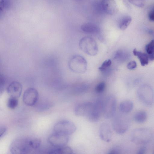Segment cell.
<instances>
[{
	"label": "cell",
	"mask_w": 154,
	"mask_h": 154,
	"mask_svg": "<svg viewBox=\"0 0 154 154\" xmlns=\"http://www.w3.org/2000/svg\"><path fill=\"white\" fill-rule=\"evenodd\" d=\"M106 86L105 82L103 81L100 82L96 85L95 88V91L98 93H102L105 89Z\"/></svg>",
	"instance_id": "obj_23"
},
{
	"label": "cell",
	"mask_w": 154,
	"mask_h": 154,
	"mask_svg": "<svg viewBox=\"0 0 154 154\" xmlns=\"http://www.w3.org/2000/svg\"><path fill=\"white\" fill-rule=\"evenodd\" d=\"M129 2L131 4L139 7H143L145 4V2L143 0H129Z\"/></svg>",
	"instance_id": "obj_27"
},
{
	"label": "cell",
	"mask_w": 154,
	"mask_h": 154,
	"mask_svg": "<svg viewBox=\"0 0 154 154\" xmlns=\"http://www.w3.org/2000/svg\"><path fill=\"white\" fill-rule=\"evenodd\" d=\"M147 117V114L145 111H140L134 114V118L136 122L138 123H142L146 120Z\"/></svg>",
	"instance_id": "obj_18"
},
{
	"label": "cell",
	"mask_w": 154,
	"mask_h": 154,
	"mask_svg": "<svg viewBox=\"0 0 154 154\" xmlns=\"http://www.w3.org/2000/svg\"><path fill=\"white\" fill-rule=\"evenodd\" d=\"M81 28L84 32L89 34L97 33L100 30L98 26L90 23H86L82 24L81 26Z\"/></svg>",
	"instance_id": "obj_15"
},
{
	"label": "cell",
	"mask_w": 154,
	"mask_h": 154,
	"mask_svg": "<svg viewBox=\"0 0 154 154\" xmlns=\"http://www.w3.org/2000/svg\"><path fill=\"white\" fill-rule=\"evenodd\" d=\"M69 140V136L54 132L48 138L50 143L54 147L66 145Z\"/></svg>",
	"instance_id": "obj_9"
},
{
	"label": "cell",
	"mask_w": 154,
	"mask_h": 154,
	"mask_svg": "<svg viewBox=\"0 0 154 154\" xmlns=\"http://www.w3.org/2000/svg\"><path fill=\"white\" fill-rule=\"evenodd\" d=\"M69 69L73 72L78 73L85 72L87 68V63L82 56L75 54L72 56L68 62Z\"/></svg>",
	"instance_id": "obj_2"
},
{
	"label": "cell",
	"mask_w": 154,
	"mask_h": 154,
	"mask_svg": "<svg viewBox=\"0 0 154 154\" xmlns=\"http://www.w3.org/2000/svg\"><path fill=\"white\" fill-rule=\"evenodd\" d=\"M31 140V139L22 137L15 139L10 147L11 154H28L33 149Z\"/></svg>",
	"instance_id": "obj_1"
},
{
	"label": "cell",
	"mask_w": 154,
	"mask_h": 154,
	"mask_svg": "<svg viewBox=\"0 0 154 154\" xmlns=\"http://www.w3.org/2000/svg\"><path fill=\"white\" fill-rule=\"evenodd\" d=\"M22 89V86L19 82L14 81L8 86L7 92L10 97L17 98L21 95Z\"/></svg>",
	"instance_id": "obj_11"
},
{
	"label": "cell",
	"mask_w": 154,
	"mask_h": 154,
	"mask_svg": "<svg viewBox=\"0 0 154 154\" xmlns=\"http://www.w3.org/2000/svg\"><path fill=\"white\" fill-rule=\"evenodd\" d=\"M116 107V100L113 95L107 97L103 101V114L107 119L110 118L115 115Z\"/></svg>",
	"instance_id": "obj_6"
},
{
	"label": "cell",
	"mask_w": 154,
	"mask_h": 154,
	"mask_svg": "<svg viewBox=\"0 0 154 154\" xmlns=\"http://www.w3.org/2000/svg\"><path fill=\"white\" fill-rule=\"evenodd\" d=\"M39 94L35 88H30L24 92L23 96V101L27 106H32L35 105L38 100Z\"/></svg>",
	"instance_id": "obj_7"
},
{
	"label": "cell",
	"mask_w": 154,
	"mask_h": 154,
	"mask_svg": "<svg viewBox=\"0 0 154 154\" xmlns=\"http://www.w3.org/2000/svg\"><path fill=\"white\" fill-rule=\"evenodd\" d=\"M131 20V17L129 16L126 15L123 17L119 23L120 29L122 30H125L130 23Z\"/></svg>",
	"instance_id": "obj_20"
},
{
	"label": "cell",
	"mask_w": 154,
	"mask_h": 154,
	"mask_svg": "<svg viewBox=\"0 0 154 154\" xmlns=\"http://www.w3.org/2000/svg\"><path fill=\"white\" fill-rule=\"evenodd\" d=\"M80 49L85 53L91 56H94L97 53L98 46L95 40L92 37L85 36L79 40Z\"/></svg>",
	"instance_id": "obj_3"
},
{
	"label": "cell",
	"mask_w": 154,
	"mask_h": 154,
	"mask_svg": "<svg viewBox=\"0 0 154 154\" xmlns=\"http://www.w3.org/2000/svg\"><path fill=\"white\" fill-rule=\"evenodd\" d=\"M153 6L150 11L149 14V18L150 20L153 21L154 20V11Z\"/></svg>",
	"instance_id": "obj_29"
},
{
	"label": "cell",
	"mask_w": 154,
	"mask_h": 154,
	"mask_svg": "<svg viewBox=\"0 0 154 154\" xmlns=\"http://www.w3.org/2000/svg\"><path fill=\"white\" fill-rule=\"evenodd\" d=\"M5 2L3 0H0V12L3 11L5 7Z\"/></svg>",
	"instance_id": "obj_31"
},
{
	"label": "cell",
	"mask_w": 154,
	"mask_h": 154,
	"mask_svg": "<svg viewBox=\"0 0 154 154\" xmlns=\"http://www.w3.org/2000/svg\"><path fill=\"white\" fill-rule=\"evenodd\" d=\"M133 53L134 56L138 57L142 66H144L148 64L149 62V58L146 54L138 51L136 48H134L133 50Z\"/></svg>",
	"instance_id": "obj_17"
},
{
	"label": "cell",
	"mask_w": 154,
	"mask_h": 154,
	"mask_svg": "<svg viewBox=\"0 0 154 154\" xmlns=\"http://www.w3.org/2000/svg\"><path fill=\"white\" fill-rule=\"evenodd\" d=\"M18 103L17 98L11 97L7 102V106L11 109H14L17 107Z\"/></svg>",
	"instance_id": "obj_22"
},
{
	"label": "cell",
	"mask_w": 154,
	"mask_h": 154,
	"mask_svg": "<svg viewBox=\"0 0 154 154\" xmlns=\"http://www.w3.org/2000/svg\"><path fill=\"white\" fill-rule=\"evenodd\" d=\"M5 80L4 76L0 73V95L3 93L5 86Z\"/></svg>",
	"instance_id": "obj_26"
},
{
	"label": "cell",
	"mask_w": 154,
	"mask_h": 154,
	"mask_svg": "<svg viewBox=\"0 0 154 154\" xmlns=\"http://www.w3.org/2000/svg\"><path fill=\"white\" fill-rule=\"evenodd\" d=\"M137 66L136 62L135 61H131L128 63L127 67L128 69L132 70L135 69Z\"/></svg>",
	"instance_id": "obj_28"
},
{
	"label": "cell",
	"mask_w": 154,
	"mask_h": 154,
	"mask_svg": "<svg viewBox=\"0 0 154 154\" xmlns=\"http://www.w3.org/2000/svg\"><path fill=\"white\" fill-rule=\"evenodd\" d=\"M137 95L140 100L147 106L152 105L154 101V92L151 86L147 84L141 85L137 90Z\"/></svg>",
	"instance_id": "obj_4"
},
{
	"label": "cell",
	"mask_w": 154,
	"mask_h": 154,
	"mask_svg": "<svg viewBox=\"0 0 154 154\" xmlns=\"http://www.w3.org/2000/svg\"><path fill=\"white\" fill-rule=\"evenodd\" d=\"M41 140L38 138L31 139V143L33 149H36L38 148L41 144Z\"/></svg>",
	"instance_id": "obj_25"
},
{
	"label": "cell",
	"mask_w": 154,
	"mask_h": 154,
	"mask_svg": "<svg viewBox=\"0 0 154 154\" xmlns=\"http://www.w3.org/2000/svg\"><path fill=\"white\" fill-rule=\"evenodd\" d=\"M144 150L142 149L137 154H144Z\"/></svg>",
	"instance_id": "obj_32"
},
{
	"label": "cell",
	"mask_w": 154,
	"mask_h": 154,
	"mask_svg": "<svg viewBox=\"0 0 154 154\" xmlns=\"http://www.w3.org/2000/svg\"><path fill=\"white\" fill-rule=\"evenodd\" d=\"M112 64V61L110 59L105 60L98 69L99 70L103 73L108 72L109 68Z\"/></svg>",
	"instance_id": "obj_21"
},
{
	"label": "cell",
	"mask_w": 154,
	"mask_h": 154,
	"mask_svg": "<svg viewBox=\"0 0 154 154\" xmlns=\"http://www.w3.org/2000/svg\"><path fill=\"white\" fill-rule=\"evenodd\" d=\"M103 100L99 99L93 103L91 112L87 118L90 121L96 122L99 119L103 113Z\"/></svg>",
	"instance_id": "obj_8"
},
{
	"label": "cell",
	"mask_w": 154,
	"mask_h": 154,
	"mask_svg": "<svg viewBox=\"0 0 154 154\" xmlns=\"http://www.w3.org/2000/svg\"><path fill=\"white\" fill-rule=\"evenodd\" d=\"M124 53L122 50L119 51L117 52L115 58L120 61H125L127 58L124 57L126 55Z\"/></svg>",
	"instance_id": "obj_24"
},
{
	"label": "cell",
	"mask_w": 154,
	"mask_h": 154,
	"mask_svg": "<svg viewBox=\"0 0 154 154\" xmlns=\"http://www.w3.org/2000/svg\"><path fill=\"white\" fill-rule=\"evenodd\" d=\"M93 105V103L90 102L79 104L75 108L74 113L77 116H83L88 118L91 112Z\"/></svg>",
	"instance_id": "obj_10"
},
{
	"label": "cell",
	"mask_w": 154,
	"mask_h": 154,
	"mask_svg": "<svg viewBox=\"0 0 154 154\" xmlns=\"http://www.w3.org/2000/svg\"><path fill=\"white\" fill-rule=\"evenodd\" d=\"M72 148L65 145L59 147H54L49 151L48 154H72Z\"/></svg>",
	"instance_id": "obj_14"
},
{
	"label": "cell",
	"mask_w": 154,
	"mask_h": 154,
	"mask_svg": "<svg viewBox=\"0 0 154 154\" xmlns=\"http://www.w3.org/2000/svg\"><path fill=\"white\" fill-rule=\"evenodd\" d=\"M101 5L103 9L108 14L113 15L117 11V6L114 0H103Z\"/></svg>",
	"instance_id": "obj_12"
},
{
	"label": "cell",
	"mask_w": 154,
	"mask_h": 154,
	"mask_svg": "<svg viewBox=\"0 0 154 154\" xmlns=\"http://www.w3.org/2000/svg\"><path fill=\"white\" fill-rule=\"evenodd\" d=\"M124 114H119L115 117L113 124L115 128H125L128 125V120Z\"/></svg>",
	"instance_id": "obj_13"
},
{
	"label": "cell",
	"mask_w": 154,
	"mask_h": 154,
	"mask_svg": "<svg viewBox=\"0 0 154 154\" xmlns=\"http://www.w3.org/2000/svg\"><path fill=\"white\" fill-rule=\"evenodd\" d=\"M145 50L147 54L149 59L150 60H154V40H151L145 46Z\"/></svg>",
	"instance_id": "obj_19"
},
{
	"label": "cell",
	"mask_w": 154,
	"mask_h": 154,
	"mask_svg": "<svg viewBox=\"0 0 154 154\" xmlns=\"http://www.w3.org/2000/svg\"><path fill=\"white\" fill-rule=\"evenodd\" d=\"M133 104L132 102L126 100L122 102L119 105V109L122 113L125 114L130 112L132 109Z\"/></svg>",
	"instance_id": "obj_16"
},
{
	"label": "cell",
	"mask_w": 154,
	"mask_h": 154,
	"mask_svg": "<svg viewBox=\"0 0 154 154\" xmlns=\"http://www.w3.org/2000/svg\"><path fill=\"white\" fill-rule=\"evenodd\" d=\"M6 130V128L3 126L0 127V138L5 133Z\"/></svg>",
	"instance_id": "obj_30"
},
{
	"label": "cell",
	"mask_w": 154,
	"mask_h": 154,
	"mask_svg": "<svg viewBox=\"0 0 154 154\" xmlns=\"http://www.w3.org/2000/svg\"><path fill=\"white\" fill-rule=\"evenodd\" d=\"M76 130L75 124L67 120H62L56 123L54 126V133L69 136L73 134Z\"/></svg>",
	"instance_id": "obj_5"
}]
</instances>
